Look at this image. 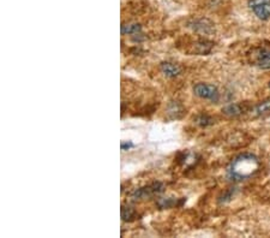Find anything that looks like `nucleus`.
I'll return each mask as SVG.
<instances>
[{"label":"nucleus","instance_id":"obj_9","mask_svg":"<svg viewBox=\"0 0 270 238\" xmlns=\"http://www.w3.org/2000/svg\"><path fill=\"white\" fill-rule=\"evenodd\" d=\"M255 112H256V114L260 117L270 114V99L263 101V102H261V103H258V105L256 106Z\"/></svg>","mask_w":270,"mask_h":238},{"label":"nucleus","instance_id":"obj_10","mask_svg":"<svg viewBox=\"0 0 270 238\" xmlns=\"http://www.w3.org/2000/svg\"><path fill=\"white\" fill-rule=\"evenodd\" d=\"M137 218V213L131 207H122L121 208V219L124 221H132Z\"/></svg>","mask_w":270,"mask_h":238},{"label":"nucleus","instance_id":"obj_12","mask_svg":"<svg viewBox=\"0 0 270 238\" xmlns=\"http://www.w3.org/2000/svg\"><path fill=\"white\" fill-rule=\"evenodd\" d=\"M121 150H129L130 148H132V147H135V144L132 143V142H121Z\"/></svg>","mask_w":270,"mask_h":238},{"label":"nucleus","instance_id":"obj_2","mask_svg":"<svg viewBox=\"0 0 270 238\" xmlns=\"http://www.w3.org/2000/svg\"><path fill=\"white\" fill-rule=\"evenodd\" d=\"M193 93L196 97L203 100H209L212 102H217L220 99V93L217 87L209 83H197L193 87Z\"/></svg>","mask_w":270,"mask_h":238},{"label":"nucleus","instance_id":"obj_7","mask_svg":"<svg viewBox=\"0 0 270 238\" xmlns=\"http://www.w3.org/2000/svg\"><path fill=\"white\" fill-rule=\"evenodd\" d=\"M246 108L241 103H230L222 108V112L228 117H238L240 114L245 113Z\"/></svg>","mask_w":270,"mask_h":238},{"label":"nucleus","instance_id":"obj_4","mask_svg":"<svg viewBox=\"0 0 270 238\" xmlns=\"http://www.w3.org/2000/svg\"><path fill=\"white\" fill-rule=\"evenodd\" d=\"M249 7L260 20H270V0H249Z\"/></svg>","mask_w":270,"mask_h":238},{"label":"nucleus","instance_id":"obj_11","mask_svg":"<svg viewBox=\"0 0 270 238\" xmlns=\"http://www.w3.org/2000/svg\"><path fill=\"white\" fill-rule=\"evenodd\" d=\"M196 123H197L200 127H208V125H211L214 123V119L211 117H209L208 114H201L197 119H196Z\"/></svg>","mask_w":270,"mask_h":238},{"label":"nucleus","instance_id":"obj_6","mask_svg":"<svg viewBox=\"0 0 270 238\" xmlns=\"http://www.w3.org/2000/svg\"><path fill=\"white\" fill-rule=\"evenodd\" d=\"M161 71H162V73L166 76V77L173 78L180 75L181 69H180L179 65L173 64V63H170V62H166L161 64Z\"/></svg>","mask_w":270,"mask_h":238},{"label":"nucleus","instance_id":"obj_13","mask_svg":"<svg viewBox=\"0 0 270 238\" xmlns=\"http://www.w3.org/2000/svg\"><path fill=\"white\" fill-rule=\"evenodd\" d=\"M269 88H270V83H269Z\"/></svg>","mask_w":270,"mask_h":238},{"label":"nucleus","instance_id":"obj_5","mask_svg":"<svg viewBox=\"0 0 270 238\" xmlns=\"http://www.w3.org/2000/svg\"><path fill=\"white\" fill-rule=\"evenodd\" d=\"M252 60L256 67H258L260 69H270V48L262 47L256 50L252 54Z\"/></svg>","mask_w":270,"mask_h":238},{"label":"nucleus","instance_id":"obj_8","mask_svg":"<svg viewBox=\"0 0 270 238\" xmlns=\"http://www.w3.org/2000/svg\"><path fill=\"white\" fill-rule=\"evenodd\" d=\"M142 32V26L137 23L132 24H124L121 26V34L122 35H137Z\"/></svg>","mask_w":270,"mask_h":238},{"label":"nucleus","instance_id":"obj_3","mask_svg":"<svg viewBox=\"0 0 270 238\" xmlns=\"http://www.w3.org/2000/svg\"><path fill=\"white\" fill-rule=\"evenodd\" d=\"M165 190V185L161 182H154L151 184L146 185V187H142L137 190L133 191L132 199L135 200H144L152 198L155 195H159V194L162 193Z\"/></svg>","mask_w":270,"mask_h":238},{"label":"nucleus","instance_id":"obj_1","mask_svg":"<svg viewBox=\"0 0 270 238\" xmlns=\"http://www.w3.org/2000/svg\"><path fill=\"white\" fill-rule=\"evenodd\" d=\"M261 168L260 159L251 153L240 154L228 168V177L232 180H244L252 177Z\"/></svg>","mask_w":270,"mask_h":238}]
</instances>
